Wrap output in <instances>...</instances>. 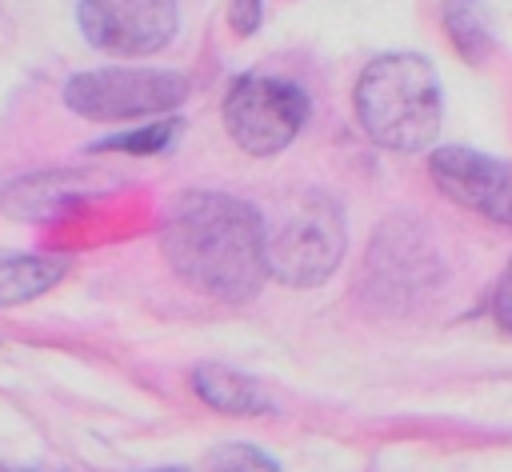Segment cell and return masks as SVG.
<instances>
[{
    "instance_id": "15",
    "label": "cell",
    "mask_w": 512,
    "mask_h": 472,
    "mask_svg": "<svg viewBox=\"0 0 512 472\" xmlns=\"http://www.w3.org/2000/svg\"><path fill=\"white\" fill-rule=\"evenodd\" d=\"M492 316L500 324V332L512 336V260L504 264L500 280H496V292H492Z\"/></svg>"
},
{
    "instance_id": "2",
    "label": "cell",
    "mask_w": 512,
    "mask_h": 472,
    "mask_svg": "<svg viewBox=\"0 0 512 472\" xmlns=\"http://www.w3.org/2000/svg\"><path fill=\"white\" fill-rule=\"evenodd\" d=\"M356 116L388 152L428 148L444 124V96L432 60L416 52L376 56L356 80Z\"/></svg>"
},
{
    "instance_id": "7",
    "label": "cell",
    "mask_w": 512,
    "mask_h": 472,
    "mask_svg": "<svg viewBox=\"0 0 512 472\" xmlns=\"http://www.w3.org/2000/svg\"><path fill=\"white\" fill-rule=\"evenodd\" d=\"M428 172L448 200L512 228V164L508 160L484 156L464 144H440L428 160Z\"/></svg>"
},
{
    "instance_id": "9",
    "label": "cell",
    "mask_w": 512,
    "mask_h": 472,
    "mask_svg": "<svg viewBox=\"0 0 512 472\" xmlns=\"http://www.w3.org/2000/svg\"><path fill=\"white\" fill-rule=\"evenodd\" d=\"M68 272V260L60 256H36V252H0V308L28 304L56 288Z\"/></svg>"
},
{
    "instance_id": "14",
    "label": "cell",
    "mask_w": 512,
    "mask_h": 472,
    "mask_svg": "<svg viewBox=\"0 0 512 472\" xmlns=\"http://www.w3.org/2000/svg\"><path fill=\"white\" fill-rule=\"evenodd\" d=\"M264 20V0H228V24L236 36H252Z\"/></svg>"
},
{
    "instance_id": "6",
    "label": "cell",
    "mask_w": 512,
    "mask_h": 472,
    "mask_svg": "<svg viewBox=\"0 0 512 472\" xmlns=\"http://www.w3.org/2000/svg\"><path fill=\"white\" fill-rule=\"evenodd\" d=\"M80 32L92 48L112 56H152L160 52L180 24L176 0H80Z\"/></svg>"
},
{
    "instance_id": "8",
    "label": "cell",
    "mask_w": 512,
    "mask_h": 472,
    "mask_svg": "<svg viewBox=\"0 0 512 472\" xmlns=\"http://www.w3.org/2000/svg\"><path fill=\"white\" fill-rule=\"evenodd\" d=\"M192 388L200 392V400L216 412H228V416H268L276 412L272 396L244 372L236 368H224V364H200L192 372Z\"/></svg>"
},
{
    "instance_id": "10",
    "label": "cell",
    "mask_w": 512,
    "mask_h": 472,
    "mask_svg": "<svg viewBox=\"0 0 512 472\" xmlns=\"http://www.w3.org/2000/svg\"><path fill=\"white\" fill-rule=\"evenodd\" d=\"M76 196V176L72 172H32L20 184L8 188L4 196V212L12 216H48L56 208H64Z\"/></svg>"
},
{
    "instance_id": "1",
    "label": "cell",
    "mask_w": 512,
    "mask_h": 472,
    "mask_svg": "<svg viewBox=\"0 0 512 472\" xmlns=\"http://www.w3.org/2000/svg\"><path fill=\"white\" fill-rule=\"evenodd\" d=\"M160 248L168 268L212 300L240 304L268 280L260 212L228 192H180L164 216Z\"/></svg>"
},
{
    "instance_id": "11",
    "label": "cell",
    "mask_w": 512,
    "mask_h": 472,
    "mask_svg": "<svg viewBox=\"0 0 512 472\" xmlns=\"http://www.w3.org/2000/svg\"><path fill=\"white\" fill-rule=\"evenodd\" d=\"M444 28L468 64L492 60L496 36H492V24H488V12L480 0H444Z\"/></svg>"
},
{
    "instance_id": "5",
    "label": "cell",
    "mask_w": 512,
    "mask_h": 472,
    "mask_svg": "<svg viewBox=\"0 0 512 472\" xmlns=\"http://www.w3.org/2000/svg\"><path fill=\"white\" fill-rule=\"evenodd\" d=\"M308 120V96L280 76H236L224 96V128L248 156L284 152Z\"/></svg>"
},
{
    "instance_id": "13",
    "label": "cell",
    "mask_w": 512,
    "mask_h": 472,
    "mask_svg": "<svg viewBox=\"0 0 512 472\" xmlns=\"http://www.w3.org/2000/svg\"><path fill=\"white\" fill-rule=\"evenodd\" d=\"M208 464L212 468H280V460H272L268 452H260V448H248V444H224V448H216L212 456H208Z\"/></svg>"
},
{
    "instance_id": "12",
    "label": "cell",
    "mask_w": 512,
    "mask_h": 472,
    "mask_svg": "<svg viewBox=\"0 0 512 472\" xmlns=\"http://www.w3.org/2000/svg\"><path fill=\"white\" fill-rule=\"evenodd\" d=\"M176 136H180V120H160V124H148V128H140V132L108 136V140L92 144V152H132V156H152V152H164Z\"/></svg>"
},
{
    "instance_id": "4",
    "label": "cell",
    "mask_w": 512,
    "mask_h": 472,
    "mask_svg": "<svg viewBox=\"0 0 512 472\" xmlns=\"http://www.w3.org/2000/svg\"><path fill=\"white\" fill-rule=\"evenodd\" d=\"M188 100V76L160 68H92L64 84V104L84 120L168 116Z\"/></svg>"
},
{
    "instance_id": "3",
    "label": "cell",
    "mask_w": 512,
    "mask_h": 472,
    "mask_svg": "<svg viewBox=\"0 0 512 472\" xmlns=\"http://www.w3.org/2000/svg\"><path fill=\"white\" fill-rule=\"evenodd\" d=\"M268 244V276H276L288 288H316L324 284L344 256L348 232H344V208L320 192H296L284 200L272 224H264Z\"/></svg>"
}]
</instances>
